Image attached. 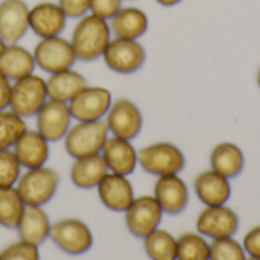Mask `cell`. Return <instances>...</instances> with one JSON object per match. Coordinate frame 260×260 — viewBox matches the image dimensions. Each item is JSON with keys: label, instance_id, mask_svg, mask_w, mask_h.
<instances>
[{"label": "cell", "instance_id": "cell-7", "mask_svg": "<svg viewBox=\"0 0 260 260\" xmlns=\"http://www.w3.org/2000/svg\"><path fill=\"white\" fill-rule=\"evenodd\" d=\"M107 67L119 75H133L139 72L146 61V50L139 40L111 38L104 55Z\"/></svg>", "mask_w": 260, "mask_h": 260}, {"label": "cell", "instance_id": "cell-40", "mask_svg": "<svg viewBox=\"0 0 260 260\" xmlns=\"http://www.w3.org/2000/svg\"><path fill=\"white\" fill-rule=\"evenodd\" d=\"M257 85H259V88H260V67H259V72H257Z\"/></svg>", "mask_w": 260, "mask_h": 260}, {"label": "cell", "instance_id": "cell-2", "mask_svg": "<svg viewBox=\"0 0 260 260\" xmlns=\"http://www.w3.org/2000/svg\"><path fill=\"white\" fill-rule=\"evenodd\" d=\"M110 137L105 120L76 122L64 136V149L73 158H82L101 154Z\"/></svg>", "mask_w": 260, "mask_h": 260}, {"label": "cell", "instance_id": "cell-6", "mask_svg": "<svg viewBox=\"0 0 260 260\" xmlns=\"http://www.w3.org/2000/svg\"><path fill=\"white\" fill-rule=\"evenodd\" d=\"M49 239L69 256L85 254L93 247V233L81 219L66 218L50 227Z\"/></svg>", "mask_w": 260, "mask_h": 260}, {"label": "cell", "instance_id": "cell-9", "mask_svg": "<svg viewBox=\"0 0 260 260\" xmlns=\"http://www.w3.org/2000/svg\"><path fill=\"white\" fill-rule=\"evenodd\" d=\"M163 215L157 200L152 195H143L134 198L131 206L125 210V224L133 236L145 239L160 227Z\"/></svg>", "mask_w": 260, "mask_h": 260}, {"label": "cell", "instance_id": "cell-37", "mask_svg": "<svg viewBox=\"0 0 260 260\" xmlns=\"http://www.w3.org/2000/svg\"><path fill=\"white\" fill-rule=\"evenodd\" d=\"M11 87H12V82L0 72V110L9 108Z\"/></svg>", "mask_w": 260, "mask_h": 260}, {"label": "cell", "instance_id": "cell-14", "mask_svg": "<svg viewBox=\"0 0 260 260\" xmlns=\"http://www.w3.org/2000/svg\"><path fill=\"white\" fill-rule=\"evenodd\" d=\"M29 6L24 0L0 2V38L17 44L29 30Z\"/></svg>", "mask_w": 260, "mask_h": 260}, {"label": "cell", "instance_id": "cell-19", "mask_svg": "<svg viewBox=\"0 0 260 260\" xmlns=\"http://www.w3.org/2000/svg\"><path fill=\"white\" fill-rule=\"evenodd\" d=\"M49 142L35 129L26 131L17 143L12 146V152L15 154L18 163L24 169H37L46 166V161L50 155Z\"/></svg>", "mask_w": 260, "mask_h": 260}, {"label": "cell", "instance_id": "cell-13", "mask_svg": "<svg viewBox=\"0 0 260 260\" xmlns=\"http://www.w3.org/2000/svg\"><path fill=\"white\" fill-rule=\"evenodd\" d=\"M72 126V114L69 104L47 99V102L37 113V131L49 142L64 139Z\"/></svg>", "mask_w": 260, "mask_h": 260}, {"label": "cell", "instance_id": "cell-3", "mask_svg": "<svg viewBox=\"0 0 260 260\" xmlns=\"http://www.w3.org/2000/svg\"><path fill=\"white\" fill-rule=\"evenodd\" d=\"M140 168L149 174L158 177L178 175L186 166V157L183 151L171 142H157L137 151Z\"/></svg>", "mask_w": 260, "mask_h": 260}, {"label": "cell", "instance_id": "cell-39", "mask_svg": "<svg viewBox=\"0 0 260 260\" xmlns=\"http://www.w3.org/2000/svg\"><path fill=\"white\" fill-rule=\"evenodd\" d=\"M5 47H6V43L0 38V55H2V52L5 50Z\"/></svg>", "mask_w": 260, "mask_h": 260}, {"label": "cell", "instance_id": "cell-21", "mask_svg": "<svg viewBox=\"0 0 260 260\" xmlns=\"http://www.w3.org/2000/svg\"><path fill=\"white\" fill-rule=\"evenodd\" d=\"M108 23H110L111 35H114L116 38H126V40L142 38L149 27V18L146 12L136 6L122 8Z\"/></svg>", "mask_w": 260, "mask_h": 260}, {"label": "cell", "instance_id": "cell-12", "mask_svg": "<svg viewBox=\"0 0 260 260\" xmlns=\"http://www.w3.org/2000/svg\"><path fill=\"white\" fill-rule=\"evenodd\" d=\"M239 230L238 213L224 206L206 207L197 219V232L212 241L233 238Z\"/></svg>", "mask_w": 260, "mask_h": 260}, {"label": "cell", "instance_id": "cell-8", "mask_svg": "<svg viewBox=\"0 0 260 260\" xmlns=\"http://www.w3.org/2000/svg\"><path fill=\"white\" fill-rule=\"evenodd\" d=\"M32 53L37 67L49 75L72 69L78 61L70 40H66L61 35L40 38Z\"/></svg>", "mask_w": 260, "mask_h": 260}, {"label": "cell", "instance_id": "cell-28", "mask_svg": "<svg viewBox=\"0 0 260 260\" xmlns=\"http://www.w3.org/2000/svg\"><path fill=\"white\" fill-rule=\"evenodd\" d=\"M24 203L15 186L0 189V225L5 229H17L24 212Z\"/></svg>", "mask_w": 260, "mask_h": 260}, {"label": "cell", "instance_id": "cell-22", "mask_svg": "<svg viewBox=\"0 0 260 260\" xmlns=\"http://www.w3.org/2000/svg\"><path fill=\"white\" fill-rule=\"evenodd\" d=\"M50 227L52 224L49 221L47 213L43 210V207L26 206L21 215V219L17 225V232H18L20 241L40 247L49 238Z\"/></svg>", "mask_w": 260, "mask_h": 260}, {"label": "cell", "instance_id": "cell-29", "mask_svg": "<svg viewBox=\"0 0 260 260\" xmlns=\"http://www.w3.org/2000/svg\"><path fill=\"white\" fill-rule=\"evenodd\" d=\"M177 260H210V244L200 233H183L177 239Z\"/></svg>", "mask_w": 260, "mask_h": 260}, {"label": "cell", "instance_id": "cell-17", "mask_svg": "<svg viewBox=\"0 0 260 260\" xmlns=\"http://www.w3.org/2000/svg\"><path fill=\"white\" fill-rule=\"evenodd\" d=\"M67 17L53 2H41L29 9V30L40 38L58 37L66 29Z\"/></svg>", "mask_w": 260, "mask_h": 260}, {"label": "cell", "instance_id": "cell-26", "mask_svg": "<svg viewBox=\"0 0 260 260\" xmlns=\"http://www.w3.org/2000/svg\"><path fill=\"white\" fill-rule=\"evenodd\" d=\"M46 85L49 99L69 104L82 88L87 87V79L79 72L67 69L50 75L49 79H46Z\"/></svg>", "mask_w": 260, "mask_h": 260}, {"label": "cell", "instance_id": "cell-5", "mask_svg": "<svg viewBox=\"0 0 260 260\" xmlns=\"http://www.w3.org/2000/svg\"><path fill=\"white\" fill-rule=\"evenodd\" d=\"M47 85L46 79L32 73L21 79L12 82L9 110H12L20 117H32L41 110L47 102Z\"/></svg>", "mask_w": 260, "mask_h": 260}, {"label": "cell", "instance_id": "cell-31", "mask_svg": "<svg viewBox=\"0 0 260 260\" xmlns=\"http://www.w3.org/2000/svg\"><path fill=\"white\" fill-rule=\"evenodd\" d=\"M247 253L236 239L225 238L210 244V260H247Z\"/></svg>", "mask_w": 260, "mask_h": 260}, {"label": "cell", "instance_id": "cell-36", "mask_svg": "<svg viewBox=\"0 0 260 260\" xmlns=\"http://www.w3.org/2000/svg\"><path fill=\"white\" fill-rule=\"evenodd\" d=\"M242 247L248 257H257L260 259V225L253 227L242 241Z\"/></svg>", "mask_w": 260, "mask_h": 260}, {"label": "cell", "instance_id": "cell-11", "mask_svg": "<svg viewBox=\"0 0 260 260\" xmlns=\"http://www.w3.org/2000/svg\"><path fill=\"white\" fill-rule=\"evenodd\" d=\"M105 123L108 126V133L113 137L134 140L143 128V116L140 108L129 99H117L113 101L107 116Z\"/></svg>", "mask_w": 260, "mask_h": 260}, {"label": "cell", "instance_id": "cell-20", "mask_svg": "<svg viewBox=\"0 0 260 260\" xmlns=\"http://www.w3.org/2000/svg\"><path fill=\"white\" fill-rule=\"evenodd\" d=\"M195 193L198 200L206 207L213 206H224L229 203L232 197V186L230 180L219 175L215 171H204L201 172L193 183Z\"/></svg>", "mask_w": 260, "mask_h": 260}, {"label": "cell", "instance_id": "cell-18", "mask_svg": "<svg viewBox=\"0 0 260 260\" xmlns=\"http://www.w3.org/2000/svg\"><path fill=\"white\" fill-rule=\"evenodd\" d=\"M101 155L104 157L110 172L125 177H129L139 165L137 149L134 148L131 140L113 136L107 139Z\"/></svg>", "mask_w": 260, "mask_h": 260}, {"label": "cell", "instance_id": "cell-4", "mask_svg": "<svg viewBox=\"0 0 260 260\" xmlns=\"http://www.w3.org/2000/svg\"><path fill=\"white\" fill-rule=\"evenodd\" d=\"M58 186L59 175L56 171L41 166L37 169H26V172L20 175L15 189L24 206L43 207L55 197Z\"/></svg>", "mask_w": 260, "mask_h": 260}, {"label": "cell", "instance_id": "cell-38", "mask_svg": "<svg viewBox=\"0 0 260 260\" xmlns=\"http://www.w3.org/2000/svg\"><path fill=\"white\" fill-rule=\"evenodd\" d=\"M160 6H165V8H172V6H177L178 3H181L183 0H155Z\"/></svg>", "mask_w": 260, "mask_h": 260}, {"label": "cell", "instance_id": "cell-1", "mask_svg": "<svg viewBox=\"0 0 260 260\" xmlns=\"http://www.w3.org/2000/svg\"><path fill=\"white\" fill-rule=\"evenodd\" d=\"M110 40V23L93 14H87L78 20L70 43L73 46L76 59L91 62L98 58H102Z\"/></svg>", "mask_w": 260, "mask_h": 260}, {"label": "cell", "instance_id": "cell-16", "mask_svg": "<svg viewBox=\"0 0 260 260\" xmlns=\"http://www.w3.org/2000/svg\"><path fill=\"white\" fill-rule=\"evenodd\" d=\"M98 195L101 203L111 212L125 213L134 201V189L128 177L108 172L98 184Z\"/></svg>", "mask_w": 260, "mask_h": 260}, {"label": "cell", "instance_id": "cell-32", "mask_svg": "<svg viewBox=\"0 0 260 260\" xmlns=\"http://www.w3.org/2000/svg\"><path fill=\"white\" fill-rule=\"evenodd\" d=\"M21 169L12 149H0V189L14 187L21 175Z\"/></svg>", "mask_w": 260, "mask_h": 260}, {"label": "cell", "instance_id": "cell-41", "mask_svg": "<svg viewBox=\"0 0 260 260\" xmlns=\"http://www.w3.org/2000/svg\"><path fill=\"white\" fill-rule=\"evenodd\" d=\"M247 260H260V259H257V257H247Z\"/></svg>", "mask_w": 260, "mask_h": 260}, {"label": "cell", "instance_id": "cell-10", "mask_svg": "<svg viewBox=\"0 0 260 260\" xmlns=\"http://www.w3.org/2000/svg\"><path fill=\"white\" fill-rule=\"evenodd\" d=\"M111 104L113 94L108 88L87 85L69 102V108L76 122H93L104 119Z\"/></svg>", "mask_w": 260, "mask_h": 260}, {"label": "cell", "instance_id": "cell-25", "mask_svg": "<svg viewBox=\"0 0 260 260\" xmlns=\"http://www.w3.org/2000/svg\"><path fill=\"white\" fill-rule=\"evenodd\" d=\"M108 166L101 154L76 158L70 168V180L79 189H94L108 174Z\"/></svg>", "mask_w": 260, "mask_h": 260}, {"label": "cell", "instance_id": "cell-27", "mask_svg": "<svg viewBox=\"0 0 260 260\" xmlns=\"http://www.w3.org/2000/svg\"><path fill=\"white\" fill-rule=\"evenodd\" d=\"M143 247L151 260H177V239L166 230H154L143 239Z\"/></svg>", "mask_w": 260, "mask_h": 260}, {"label": "cell", "instance_id": "cell-34", "mask_svg": "<svg viewBox=\"0 0 260 260\" xmlns=\"http://www.w3.org/2000/svg\"><path fill=\"white\" fill-rule=\"evenodd\" d=\"M122 2L123 0H91L90 14L110 21L123 8Z\"/></svg>", "mask_w": 260, "mask_h": 260}, {"label": "cell", "instance_id": "cell-24", "mask_svg": "<svg viewBox=\"0 0 260 260\" xmlns=\"http://www.w3.org/2000/svg\"><path fill=\"white\" fill-rule=\"evenodd\" d=\"M210 168L229 180L236 178L245 168V155L236 143L222 142L212 149Z\"/></svg>", "mask_w": 260, "mask_h": 260}, {"label": "cell", "instance_id": "cell-35", "mask_svg": "<svg viewBox=\"0 0 260 260\" xmlns=\"http://www.w3.org/2000/svg\"><path fill=\"white\" fill-rule=\"evenodd\" d=\"M59 8L67 18H82L90 14L91 0H58Z\"/></svg>", "mask_w": 260, "mask_h": 260}, {"label": "cell", "instance_id": "cell-30", "mask_svg": "<svg viewBox=\"0 0 260 260\" xmlns=\"http://www.w3.org/2000/svg\"><path fill=\"white\" fill-rule=\"evenodd\" d=\"M27 131L23 117L12 110H0V149H12L17 140Z\"/></svg>", "mask_w": 260, "mask_h": 260}, {"label": "cell", "instance_id": "cell-15", "mask_svg": "<svg viewBox=\"0 0 260 260\" xmlns=\"http://www.w3.org/2000/svg\"><path fill=\"white\" fill-rule=\"evenodd\" d=\"M163 213L166 215H180L189 206V189L180 175H165L158 177L154 184L152 195Z\"/></svg>", "mask_w": 260, "mask_h": 260}, {"label": "cell", "instance_id": "cell-33", "mask_svg": "<svg viewBox=\"0 0 260 260\" xmlns=\"http://www.w3.org/2000/svg\"><path fill=\"white\" fill-rule=\"evenodd\" d=\"M0 260H40V250L37 245L18 241L0 251Z\"/></svg>", "mask_w": 260, "mask_h": 260}, {"label": "cell", "instance_id": "cell-23", "mask_svg": "<svg viewBox=\"0 0 260 260\" xmlns=\"http://www.w3.org/2000/svg\"><path fill=\"white\" fill-rule=\"evenodd\" d=\"M35 67L37 64L34 53L18 43L6 44L0 55V72L12 82L32 75Z\"/></svg>", "mask_w": 260, "mask_h": 260}]
</instances>
